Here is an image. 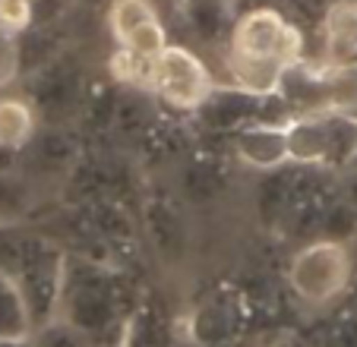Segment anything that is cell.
Returning a JSON list of instances; mask_svg holds the SVG:
<instances>
[{
  "label": "cell",
  "mask_w": 357,
  "mask_h": 347,
  "mask_svg": "<svg viewBox=\"0 0 357 347\" xmlns=\"http://www.w3.org/2000/svg\"><path fill=\"white\" fill-rule=\"evenodd\" d=\"M297 61H303V38L275 7L247 10L228 35L225 73L243 95H278L284 70Z\"/></svg>",
  "instance_id": "obj_1"
},
{
  "label": "cell",
  "mask_w": 357,
  "mask_h": 347,
  "mask_svg": "<svg viewBox=\"0 0 357 347\" xmlns=\"http://www.w3.org/2000/svg\"><path fill=\"white\" fill-rule=\"evenodd\" d=\"M351 278H354V256L348 243L335 237H323L301 247L288 265L291 291L310 309L332 307L338 297L348 294Z\"/></svg>",
  "instance_id": "obj_2"
},
{
  "label": "cell",
  "mask_w": 357,
  "mask_h": 347,
  "mask_svg": "<svg viewBox=\"0 0 357 347\" xmlns=\"http://www.w3.org/2000/svg\"><path fill=\"white\" fill-rule=\"evenodd\" d=\"M146 88L177 111H196L215 95L218 86L209 63L199 54L183 45H168L149 63Z\"/></svg>",
  "instance_id": "obj_3"
},
{
  "label": "cell",
  "mask_w": 357,
  "mask_h": 347,
  "mask_svg": "<svg viewBox=\"0 0 357 347\" xmlns=\"http://www.w3.org/2000/svg\"><path fill=\"white\" fill-rule=\"evenodd\" d=\"M108 29L121 51L142 61H155L168 47V32L152 0H111Z\"/></svg>",
  "instance_id": "obj_4"
},
{
  "label": "cell",
  "mask_w": 357,
  "mask_h": 347,
  "mask_svg": "<svg viewBox=\"0 0 357 347\" xmlns=\"http://www.w3.org/2000/svg\"><path fill=\"white\" fill-rule=\"evenodd\" d=\"M288 161L294 164H332L335 161V117L332 114H303L288 117Z\"/></svg>",
  "instance_id": "obj_5"
},
{
  "label": "cell",
  "mask_w": 357,
  "mask_h": 347,
  "mask_svg": "<svg viewBox=\"0 0 357 347\" xmlns=\"http://www.w3.org/2000/svg\"><path fill=\"white\" fill-rule=\"evenodd\" d=\"M234 155L253 171H275L288 164L284 123H250L234 133Z\"/></svg>",
  "instance_id": "obj_6"
},
{
  "label": "cell",
  "mask_w": 357,
  "mask_h": 347,
  "mask_svg": "<svg viewBox=\"0 0 357 347\" xmlns=\"http://www.w3.org/2000/svg\"><path fill=\"white\" fill-rule=\"evenodd\" d=\"M35 313L22 281L0 265V341H26L35 334Z\"/></svg>",
  "instance_id": "obj_7"
},
{
  "label": "cell",
  "mask_w": 357,
  "mask_h": 347,
  "mask_svg": "<svg viewBox=\"0 0 357 347\" xmlns=\"http://www.w3.org/2000/svg\"><path fill=\"white\" fill-rule=\"evenodd\" d=\"M326 63L357 61V0H338L326 10L323 20Z\"/></svg>",
  "instance_id": "obj_8"
},
{
  "label": "cell",
  "mask_w": 357,
  "mask_h": 347,
  "mask_svg": "<svg viewBox=\"0 0 357 347\" xmlns=\"http://www.w3.org/2000/svg\"><path fill=\"white\" fill-rule=\"evenodd\" d=\"M326 105L332 117L357 121V61L326 63Z\"/></svg>",
  "instance_id": "obj_9"
},
{
  "label": "cell",
  "mask_w": 357,
  "mask_h": 347,
  "mask_svg": "<svg viewBox=\"0 0 357 347\" xmlns=\"http://www.w3.org/2000/svg\"><path fill=\"white\" fill-rule=\"evenodd\" d=\"M35 136V111L26 98L0 95V148H22Z\"/></svg>",
  "instance_id": "obj_10"
},
{
  "label": "cell",
  "mask_w": 357,
  "mask_h": 347,
  "mask_svg": "<svg viewBox=\"0 0 357 347\" xmlns=\"http://www.w3.org/2000/svg\"><path fill=\"white\" fill-rule=\"evenodd\" d=\"M32 344L35 347H95V341L86 332H79L76 325H70L67 319H51L35 328Z\"/></svg>",
  "instance_id": "obj_11"
},
{
  "label": "cell",
  "mask_w": 357,
  "mask_h": 347,
  "mask_svg": "<svg viewBox=\"0 0 357 347\" xmlns=\"http://www.w3.org/2000/svg\"><path fill=\"white\" fill-rule=\"evenodd\" d=\"M32 22V0H0V29L10 35L26 32Z\"/></svg>",
  "instance_id": "obj_12"
},
{
  "label": "cell",
  "mask_w": 357,
  "mask_h": 347,
  "mask_svg": "<svg viewBox=\"0 0 357 347\" xmlns=\"http://www.w3.org/2000/svg\"><path fill=\"white\" fill-rule=\"evenodd\" d=\"M20 70V51H16V35L0 29V88L10 86Z\"/></svg>",
  "instance_id": "obj_13"
},
{
  "label": "cell",
  "mask_w": 357,
  "mask_h": 347,
  "mask_svg": "<svg viewBox=\"0 0 357 347\" xmlns=\"http://www.w3.org/2000/svg\"><path fill=\"white\" fill-rule=\"evenodd\" d=\"M0 347H35V344L32 338H26V341H0Z\"/></svg>",
  "instance_id": "obj_14"
}]
</instances>
